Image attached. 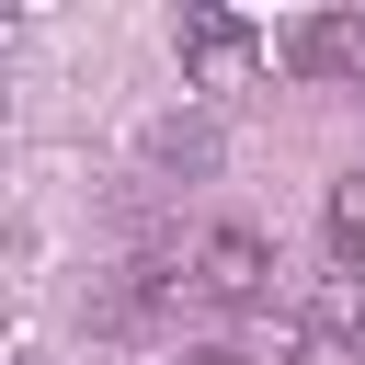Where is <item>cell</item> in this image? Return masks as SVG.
<instances>
[{"label": "cell", "instance_id": "6da1fadb", "mask_svg": "<svg viewBox=\"0 0 365 365\" xmlns=\"http://www.w3.org/2000/svg\"><path fill=\"white\" fill-rule=\"evenodd\" d=\"M171 57H182V80H194V91H228V80H251V68L274 57V46H262V34L240 23V11H217V0H194V11L171 23Z\"/></svg>", "mask_w": 365, "mask_h": 365}, {"label": "cell", "instance_id": "7a4b0ae2", "mask_svg": "<svg viewBox=\"0 0 365 365\" xmlns=\"http://www.w3.org/2000/svg\"><path fill=\"white\" fill-rule=\"evenodd\" d=\"M194 285H205L217 308H262V285H274V251H262V228L217 217V228L194 240Z\"/></svg>", "mask_w": 365, "mask_h": 365}, {"label": "cell", "instance_id": "3957f363", "mask_svg": "<svg viewBox=\"0 0 365 365\" xmlns=\"http://www.w3.org/2000/svg\"><path fill=\"white\" fill-rule=\"evenodd\" d=\"M274 57H285L297 80H365V23H354V11H319V23H297Z\"/></svg>", "mask_w": 365, "mask_h": 365}, {"label": "cell", "instance_id": "277c9868", "mask_svg": "<svg viewBox=\"0 0 365 365\" xmlns=\"http://www.w3.org/2000/svg\"><path fill=\"white\" fill-rule=\"evenodd\" d=\"M137 160H148L160 182H194V171H217V125H205V114H148V125H137Z\"/></svg>", "mask_w": 365, "mask_h": 365}, {"label": "cell", "instance_id": "5b68a950", "mask_svg": "<svg viewBox=\"0 0 365 365\" xmlns=\"http://www.w3.org/2000/svg\"><path fill=\"white\" fill-rule=\"evenodd\" d=\"M331 262H365V171L331 194Z\"/></svg>", "mask_w": 365, "mask_h": 365}, {"label": "cell", "instance_id": "8992f818", "mask_svg": "<svg viewBox=\"0 0 365 365\" xmlns=\"http://www.w3.org/2000/svg\"><path fill=\"white\" fill-rule=\"evenodd\" d=\"M182 365H262V354H240V342H194Z\"/></svg>", "mask_w": 365, "mask_h": 365}, {"label": "cell", "instance_id": "52a82bcc", "mask_svg": "<svg viewBox=\"0 0 365 365\" xmlns=\"http://www.w3.org/2000/svg\"><path fill=\"white\" fill-rule=\"evenodd\" d=\"M23 365H46V354H23Z\"/></svg>", "mask_w": 365, "mask_h": 365}]
</instances>
